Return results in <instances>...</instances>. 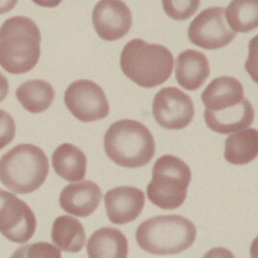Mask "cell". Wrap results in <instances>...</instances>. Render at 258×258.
<instances>
[{"label": "cell", "instance_id": "6da1fadb", "mask_svg": "<svg viewBox=\"0 0 258 258\" xmlns=\"http://www.w3.org/2000/svg\"><path fill=\"white\" fill-rule=\"evenodd\" d=\"M41 33L36 24L24 16L7 19L0 28V65L8 73L32 70L40 55Z\"/></svg>", "mask_w": 258, "mask_h": 258}, {"label": "cell", "instance_id": "7a4b0ae2", "mask_svg": "<svg viewBox=\"0 0 258 258\" xmlns=\"http://www.w3.org/2000/svg\"><path fill=\"white\" fill-rule=\"evenodd\" d=\"M120 65L123 74L133 82L142 87L153 88L170 77L174 58L166 47L136 38L124 46Z\"/></svg>", "mask_w": 258, "mask_h": 258}, {"label": "cell", "instance_id": "3957f363", "mask_svg": "<svg viewBox=\"0 0 258 258\" xmlns=\"http://www.w3.org/2000/svg\"><path fill=\"white\" fill-rule=\"evenodd\" d=\"M104 146L113 162L130 168L146 165L156 151L155 141L148 128L128 119L118 120L109 127L104 135Z\"/></svg>", "mask_w": 258, "mask_h": 258}, {"label": "cell", "instance_id": "277c9868", "mask_svg": "<svg viewBox=\"0 0 258 258\" xmlns=\"http://www.w3.org/2000/svg\"><path fill=\"white\" fill-rule=\"evenodd\" d=\"M49 169L44 151L31 144H19L0 159V181L17 194H27L41 186Z\"/></svg>", "mask_w": 258, "mask_h": 258}, {"label": "cell", "instance_id": "5b68a950", "mask_svg": "<svg viewBox=\"0 0 258 258\" xmlns=\"http://www.w3.org/2000/svg\"><path fill=\"white\" fill-rule=\"evenodd\" d=\"M194 224L178 215L158 216L140 224L136 233L139 245L156 255L173 254L190 247L196 238Z\"/></svg>", "mask_w": 258, "mask_h": 258}, {"label": "cell", "instance_id": "8992f818", "mask_svg": "<svg viewBox=\"0 0 258 258\" xmlns=\"http://www.w3.org/2000/svg\"><path fill=\"white\" fill-rule=\"evenodd\" d=\"M191 178L190 169L183 161L172 155H163L153 166L147 187L148 198L161 209H176L186 199Z\"/></svg>", "mask_w": 258, "mask_h": 258}, {"label": "cell", "instance_id": "52a82bcc", "mask_svg": "<svg viewBox=\"0 0 258 258\" xmlns=\"http://www.w3.org/2000/svg\"><path fill=\"white\" fill-rule=\"evenodd\" d=\"M64 101L72 114L84 122L103 119L109 112L104 91L89 80L81 79L70 85L65 91Z\"/></svg>", "mask_w": 258, "mask_h": 258}, {"label": "cell", "instance_id": "ba28073f", "mask_svg": "<svg viewBox=\"0 0 258 258\" xmlns=\"http://www.w3.org/2000/svg\"><path fill=\"white\" fill-rule=\"evenodd\" d=\"M236 35L226 21L224 8L220 7H212L201 11L190 23L187 31L190 42L206 49L223 47Z\"/></svg>", "mask_w": 258, "mask_h": 258}, {"label": "cell", "instance_id": "9c48e42d", "mask_svg": "<svg viewBox=\"0 0 258 258\" xmlns=\"http://www.w3.org/2000/svg\"><path fill=\"white\" fill-rule=\"evenodd\" d=\"M36 219L29 206L11 192L0 189V232L9 240L23 243L31 238Z\"/></svg>", "mask_w": 258, "mask_h": 258}, {"label": "cell", "instance_id": "30bf717a", "mask_svg": "<svg viewBox=\"0 0 258 258\" xmlns=\"http://www.w3.org/2000/svg\"><path fill=\"white\" fill-rule=\"evenodd\" d=\"M154 118L162 127L180 130L192 121L195 108L191 98L175 87L162 88L155 96L152 104Z\"/></svg>", "mask_w": 258, "mask_h": 258}, {"label": "cell", "instance_id": "8fae6325", "mask_svg": "<svg viewBox=\"0 0 258 258\" xmlns=\"http://www.w3.org/2000/svg\"><path fill=\"white\" fill-rule=\"evenodd\" d=\"M92 21L100 38L113 41L122 38L129 31L132 25V13L122 1H101L93 9Z\"/></svg>", "mask_w": 258, "mask_h": 258}, {"label": "cell", "instance_id": "7c38bea8", "mask_svg": "<svg viewBox=\"0 0 258 258\" xmlns=\"http://www.w3.org/2000/svg\"><path fill=\"white\" fill-rule=\"evenodd\" d=\"M104 200L109 220L121 225L135 220L140 215L145 205V196L139 188L120 186L107 191Z\"/></svg>", "mask_w": 258, "mask_h": 258}, {"label": "cell", "instance_id": "4fadbf2b", "mask_svg": "<svg viewBox=\"0 0 258 258\" xmlns=\"http://www.w3.org/2000/svg\"><path fill=\"white\" fill-rule=\"evenodd\" d=\"M101 198L100 187L92 181L84 180L66 186L60 194L59 202L66 212L85 217L96 210Z\"/></svg>", "mask_w": 258, "mask_h": 258}, {"label": "cell", "instance_id": "5bb4252c", "mask_svg": "<svg viewBox=\"0 0 258 258\" xmlns=\"http://www.w3.org/2000/svg\"><path fill=\"white\" fill-rule=\"evenodd\" d=\"M254 115L253 107L245 97L237 104L218 111L205 109L204 117L209 128L228 134L249 126Z\"/></svg>", "mask_w": 258, "mask_h": 258}, {"label": "cell", "instance_id": "9a60e30c", "mask_svg": "<svg viewBox=\"0 0 258 258\" xmlns=\"http://www.w3.org/2000/svg\"><path fill=\"white\" fill-rule=\"evenodd\" d=\"M210 74V66L202 52L188 49L177 57L175 75L179 85L185 90L194 91L204 84Z\"/></svg>", "mask_w": 258, "mask_h": 258}, {"label": "cell", "instance_id": "2e32d148", "mask_svg": "<svg viewBox=\"0 0 258 258\" xmlns=\"http://www.w3.org/2000/svg\"><path fill=\"white\" fill-rule=\"evenodd\" d=\"M244 98L242 84L237 79L229 76H221L213 80L201 95L206 109L211 111L234 106Z\"/></svg>", "mask_w": 258, "mask_h": 258}, {"label": "cell", "instance_id": "e0dca14e", "mask_svg": "<svg viewBox=\"0 0 258 258\" xmlns=\"http://www.w3.org/2000/svg\"><path fill=\"white\" fill-rule=\"evenodd\" d=\"M128 249L125 236L119 229L110 227L95 231L87 244L89 258H126Z\"/></svg>", "mask_w": 258, "mask_h": 258}, {"label": "cell", "instance_id": "ac0fdd59", "mask_svg": "<svg viewBox=\"0 0 258 258\" xmlns=\"http://www.w3.org/2000/svg\"><path fill=\"white\" fill-rule=\"evenodd\" d=\"M52 165L55 173L69 181H78L86 175L87 159L83 152L70 143L59 145L53 152Z\"/></svg>", "mask_w": 258, "mask_h": 258}, {"label": "cell", "instance_id": "d6986e66", "mask_svg": "<svg viewBox=\"0 0 258 258\" xmlns=\"http://www.w3.org/2000/svg\"><path fill=\"white\" fill-rule=\"evenodd\" d=\"M258 152L257 130L249 128L229 135L225 142L224 158L235 165H243L254 159Z\"/></svg>", "mask_w": 258, "mask_h": 258}, {"label": "cell", "instance_id": "ffe728a7", "mask_svg": "<svg viewBox=\"0 0 258 258\" xmlns=\"http://www.w3.org/2000/svg\"><path fill=\"white\" fill-rule=\"evenodd\" d=\"M51 239L60 249L64 251L77 252L84 246L86 234L81 222L69 215L57 217L51 230Z\"/></svg>", "mask_w": 258, "mask_h": 258}, {"label": "cell", "instance_id": "44dd1931", "mask_svg": "<svg viewBox=\"0 0 258 258\" xmlns=\"http://www.w3.org/2000/svg\"><path fill=\"white\" fill-rule=\"evenodd\" d=\"M16 96L25 109L38 113L49 107L54 99V91L47 82L35 79L22 84L17 89Z\"/></svg>", "mask_w": 258, "mask_h": 258}, {"label": "cell", "instance_id": "7402d4cb", "mask_svg": "<svg viewBox=\"0 0 258 258\" xmlns=\"http://www.w3.org/2000/svg\"><path fill=\"white\" fill-rule=\"evenodd\" d=\"M258 1H233L224 12L226 21L235 32H248L257 26Z\"/></svg>", "mask_w": 258, "mask_h": 258}, {"label": "cell", "instance_id": "603a6c76", "mask_svg": "<svg viewBox=\"0 0 258 258\" xmlns=\"http://www.w3.org/2000/svg\"><path fill=\"white\" fill-rule=\"evenodd\" d=\"M10 258H61V252L50 243L38 242L19 247Z\"/></svg>", "mask_w": 258, "mask_h": 258}, {"label": "cell", "instance_id": "cb8c5ba5", "mask_svg": "<svg viewBox=\"0 0 258 258\" xmlns=\"http://www.w3.org/2000/svg\"><path fill=\"white\" fill-rule=\"evenodd\" d=\"M164 11L170 18L176 20L188 19L197 11L199 1H163Z\"/></svg>", "mask_w": 258, "mask_h": 258}, {"label": "cell", "instance_id": "d4e9b609", "mask_svg": "<svg viewBox=\"0 0 258 258\" xmlns=\"http://www.w3.org/2000/svg\"><path fill=\"white\" fill-rule=\"evenodd\" d=\"M16 124L13 118L6 111L0 109V150L14 139Z\"/></svg>", "mask_w": 258, "mask_h": 258}, {"label": "cell", "instance_id": "484cf974", "mask_svg": "<svg viewBox=\"0 0 258 258\" xmlns=\"http://www.w3.org/2000/svg\"><path fill=\"white\" fill-rule=\"evenodd\" d=\"M203 258H235V257L228 249L219 247L210 249Z\"/></svg>", "mask_w": 258, "mask_h": 258}, {"label": "cell", "instance_id": "4316f807", "mask_svg": "<svg viewBox=\"0 0 258 258\" xmlns=\"http://www.w3.org/2000/svg\"><path fill=\"white\" fill-rule=\"evenodd\" d=\"M9 83L5 76L0 72V103L7 97L9 92Z\"/></svg>", "mask_w": 258, "mask_h": 258}, {"label": "cell", "instance_id": "83f0119b", "mask_svg": "<svg viewBox=\"0 0 258 258\" xmlns=\"http://www.w3.org/2000/svg\"><path fill=\"white\" fill-rule=\"evenodd\" d=\"M17 3V1H0V14L11 10Z\"/></svg>", "mask_w": 258, "mask_h": 258}]
</instances>
